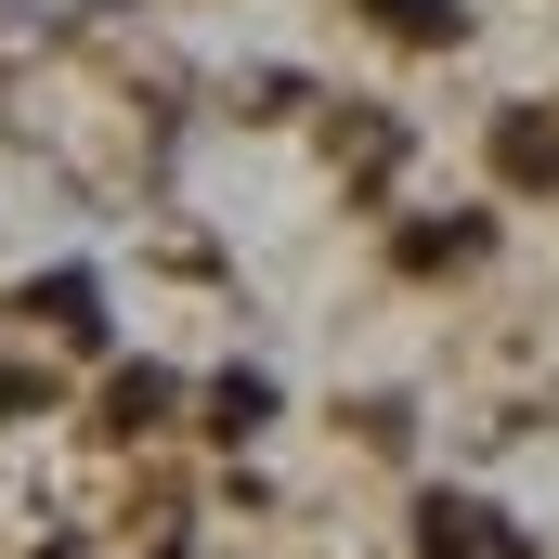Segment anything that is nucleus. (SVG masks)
<instances>
[{
  "label": "nucleus",
  "mask_w": 559,
  "mask_h": 559,
  "mask_svg": "<svg viewBox=\"0 0 559 559\" xmlns=\"http://www.w3.org/2000/svg\"><path fill=\"white\" fill-rule=\"evenodd\" d=\"M417 559H468V508H455V495L417 508Z\"/></svg>",
  "instance_id": "4"
},
{
  "label": "nucleus",
  "mask_w": 559,
  "mask_h": 559,
  "mask_svg": "<svg viewBox=\"0 0 559 559\" xmlns=\"http://www.w3.org/2000/svg\"><path fill=\"white\" fill-rule=\"evenodd\" d=\"M378 13H391L404 39H455V0H378Z\"/></svg>",
  "instance_id": "5"
},
{
  "label": "nucleus",
  "mask_w": 559,
  "mask_h": 559,
  "mask_svg": "<svg viewBox=\"0 0 559 559\" xmlns=\"http://www.w3.org/2000/svg\"><path fill=\"white\" fill-rule=\"evenodd\" d=\"M169 417V378H156V365H118V378H105V429H156Z\"/></svg>",
  "instance_id": "2"
},
{
  "label": "nucleus",
  "mask_w": 559,
  "mask_h": 559,
  "mask_svg": "<svg viewBox=\"0 0 559 559\" xmlns=\"http://www.w3.org/2000/svg\"><path fill=\"white\" fill-rule=\"evenodd\" d=\"M261 417H274V378H222V391H209V429H222V442H248Z\"/></svg>",
  "instance_id": "3"
},
{
  "label": "nucleus",
  "mask_w": 559,
  "mask_h": 559,
  "mask_svg": "<svg viewBox=\"0 0 559 559\" xmlns=\"http://www.w3.org/2000/svg\"><path fill=\"white\" fill-rule=\"evenodd\" d=\"M495 169L508 182H559V131L547 118H495Z\"/></svg>",
  "instance_id": "1"
}]
</instances>
